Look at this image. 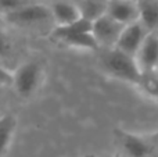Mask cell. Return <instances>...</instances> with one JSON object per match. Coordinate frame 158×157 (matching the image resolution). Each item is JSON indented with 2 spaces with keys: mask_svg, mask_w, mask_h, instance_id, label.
Segmentation results:
<instances>
[{
  "mask_svg": "<svg viewBox=\"0 0 158 157\" xmlns=\"http://www.w3.org/2000/svg\"><path fill=\"white\" fill-rule=\"evenodd\" d=\"M136 61L140 71L158 70V35L157 32H148L136 54Z\"/></svg>",
  "mask_w": 158,
  "mask_h": 157,
  "instance_id": "obj_8",
  "label": "cell"
},
{
  "mask_svg": "<svg viewBox=\"0 0 158 157\" xmlns=\"http://www.w3.org/2000/svg\"><path fill=\"white\" fill-rule=\"evenodd\" d=\"M52 36L56 40L63 42L71 47L92 50V52L100 50L92 33V21L83 17L68 25H56L52 31Z\"/></svg>",
  "mask_w": 158,
  "mask_h": 157,
  "instance_id": "obj_2",
  "label": "cell"
},
{
  "mask_svg": "<svg viewBox=\"0 0 158 157\" xmlns=\"http://www.w3.org/2000/svg\"><path fill=\"white\" fill-rule=\"evenodd\" d=\"M125 25L119 24L107 14H103L92 21V33L98 45V49L115 47Z\"/></svg>",
  "mask_w": 158,
  "mask_h": 157,
  "instance_id": "obj_5",
  "label": "cell"
},
{
  "mask_svg": "<svg viewBox=\"0 0 158 157\" xmlns=\"http://www.w3.org/2000/svg\"><path fill=\"white\" fill-rule=\"evenodd\" d=\"M106 14L122 25L139 21L137 0H106Z\"/></svg>",
  "mask_w": 158,
  "mask_h": 157,
  "instance_id": "obj_7",
  "label": "cell"
},
{
  "mask_svg": "<svg viewBox=\"0 0 158 157\" xmlns=\"http://www.w3.org/2000/svg\"><path fill=\"white\" fill-rule=\"evenodd\" d=\"M2 18L14 27H31V25L43 24V22L53 19L50 7L39 2L31 3L15 11H11L3 15Z\"/></svg>",
  "mask_w": 158,
  "mask_h": 157,
  "instance_id": "obj_4",
  "label": "cell"
},
{
  "mask_svg": "<svg viewBox=\"0 0 158 157\" xmlns=\"http://www.w3.org/2000/svg\"><path fill=\"white\" fill-rule=\"evenodd\" d=\"M52 10V18L56 22V25H68L78 21L81 18V11H79L77 3L71 2H56L50 7Z\"/></svg>",
  "mask_w": 158,
  "mask_h": 157,
  "instance_id": "obj_10",
  "label": "cell"
},
{
  "mask_svg": "<svg viewBox=\"0 0 158 157\" xmlns=\"http://www.w3.org/2000/svg\"><path fill=\"white\" fill-rule=\"evenodd\" d=\"M147 35H148V31L146 29L142 22L140 21L132 22L129 25H125L115 47L118 50H121V52L132 56V57H136L137 52H139L140 46L144 42Z\"/></svg>",
  "mask_w": 158,
  "mask_h": 157,
  "instance_id": "obj_6",
  "label": "cell"
},
{
  "mask_svg": "<svg viewBox=\"0 0 158 157\" xmlns=\"http://www.w3.org/2000/svg\"><path fill=\"white\" fill-rule=\"evenodd\" d=\"M139 21L148 32L158 31V0H137Z\"/></svg>",
  "mask_w": 158,
  "mask_h": 157,
  "instance_id": "obj_11",
  "label": "cell"
},
{
  "mask_svg": "<svg viewBox=\"0 0 158 157\" xmlns=\"http://www.w3.org/2000/svg\"><path fill=\"white\" fill-rule=\"evenodd\" d=\"M43 78V68L36 61H27L13 71V88L19 97L32 96Z\"/></svg>",
  "mask_w": 158,
  "mask_h": 157,
  "instance_id": "obj_3",
  "label": "cell"
},
{
  "mask_svg": "<svg viewBox=\"0 0 158 157\" xmlns=\"http://www.w3.org/2000/svg\"><path fill=\"white\" fill-rule=\"evenodd\" d=\"M78 6L81 15L89 21H94L100 15L106 14V2L100 0H82Z\"/></svg>",
  "mask_w": 158,
  "mask_h": 157,
  "instance_id": "obj_14",
  "label": "cell"
},
{
  "mask_svg": "<svg viewBox=\"0 0 158 157\" xmlns=\"http://www.w3.org/2000/svg\"><path fill=\"white\" fill-rule=\"evenodd\" d=\"M157 35H158V31H157Z\"/></svg>",
  "mask_w": 158,
  "mask_h": 157,
  "instance_id": "obj_20",
  "label": "cell"
},
{
  "mask_svg": "<svg viewBox=\"0 0 158 157\" xmlns=\"http://www.w3.org/2000/svg\"><path fill=\"white\" fill-rule=\"evenodd\" d=\"M13 85V71L7 70L0 64V86H11Z\"/></svg>",
  "mask_w": 158,
  "mask_h": 157,
  "instance_id": "obj_17",
  "label": "cell"
},
{
  "mask_svg": "<svg viewBox=\"0 0 158 157\" xmlns=\"http://www.w3.org/2000/svg\"><path fill=\"white\" fill-rule=\"evenodd\" d=\"M11 49H13V43H11L10 38L3 31H0V57L8 56L11 53Z\"/></svg>",
  "mask_w": 158,
  "mask_h": 157,
  "instance_id": "obj_16",
  "label": "cell"
},
{
  "mask_svg": "<svg viewBox=\"0 0 158 157\" xmlns=\"http://www.w3.org/2000/svg\"><path fill=\"white\" fill-rule=\"evenodd\" d=\"M100 66L104 72L115 79L128 82L136 86L140 77V68L135 57L118 50L117 47L100 49Z\"/></svg>",
  "mask_w": 158,
  "mask_h": 157,
  "instance_id": "obj_1",
  "label": "cell"
},
{
  "mask_svg": "<svg viewBox=\"0 0 158 157\" xmlns=\"http://www.w3.org/2000/svg\"><path fill=\"white\" fill-rule=\"evenodd\" d=\"M118 142L129 157H151V147L146 136H139L126 131H115Z\"/></svg>",
  "mask_w": 158,
  "mask_h": 157,
  "instance_id": "obj_9",
  "label": "cell"
},
{
  "mask_svg": "<svg viewBox=\"0 0 158 157\" xmlns=\"http://www.w3.org/2000/svg\"><path fill=\"white\" fill-rule=\"evenodd\" d=\"M136 88L146 97L158 102V70H146L140 72Z\"/></svg>",
  "mask_w": 158,
  "mask_h": 157,
  "instance_id": "obj_13",
  "label": "cell"
},
{
  "mask_svg": "<svg viewBox=\"0 0 158 157\" xmlns=\"http://www.w3.org/2000/svg\"><path fill=\"white\" fill-rule=\"evenodd\" d=\"M146 139L151 147V157H158V132L146 136Z\"/></svg>",
  "mask_w": 158,
  "mask_h": 157,
  "instance_id": "obj_18",
  "label": "cell"
},
{
  "mask_svg": "<svg viewBox=\"0 0 158 157\" xmlns=\"http://www.w3.org/2000/svg\"><path fill=\"white\" fill-rule=\"evenodd\" d=\"M35 2H38V0H0V17Z\"/></svg>",
  "mask_w": 158,
  "mask_h": 157,
  "instance_id": "obj_15",
  "label": "cell"
},
{
  "mask_svg": "<svg viewBox=\"0 0 158 157\" xmlns=\"http://www.w3.org/2000/svg\"><path fill=\"white\" fill-rule=\"evenodd\" d=\"M17 129V118L13 114H4L0 117V157L10 149Z\"/></svg>",
  "mask_w": 158,
  "mask_h": 157,
  "instance_id": "obj_12",
  "label": "cell"
},
{
  "mask_svg": "<svg viewBox=\"0 0 158 157\" xmlns=\"http://www.w3.org/2000/svg\"><path fill=\"white\" fill-rule=\"evenodd\" d=\"M85 157H97V156H94V155H89V156H85Z\"/></svg>",
  "mask_w": 158,
  "mask_h": 157,
  "instance_id": "obj_19",
  "label": "cell"
}]
</instances>
